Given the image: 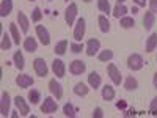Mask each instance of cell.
Here are the masks:
<instances>
[{
    "label": "cell",
    "instance_id": "6da1fadb",
    "mask_svg": "<svg viewBox=\"0 0 157 118\" xmlns=\"http://www.w3.org/2000/svg\"><path fill=\"white\" fill-rule=\"evenodd\" d=\"M143 65H145V61H143L141 55H138V54L129 55V58H127V68H129V69H132V71H140V69L143 68Z\"/></svg>",
    "mask_w": 157,
    "mask_h": 118
},
{
    "label": "cell",
    "instance_id": "7a4b0ae2",
    "mask_svg": "<svg viewBox=\"0 0 157 118\" xmlns=\"http://www.w3.org/2000/svg\"><path fill=\"white\" fill-rule=\"evenodd\" d=\"M85 30H86V22L83 18L77 19L75 27H74V39L75 41H82V38L85 36Z\"/></svg>",
    "mask_w": 157,
    "mask_h": 118
},
{
    "label": "cell",
    "instance_id": "3957f363",
    "mask_svg": "<svg viewBox=\"0 0 157 118\" xmlns=\"http://www.w3.org/2000/svg\"><path fill=\"white\" fill-rule=\"evenodd\" d=\"M33 68L36 71V74L39 77H46L47 73H49V68H47V63L44 58H35L33 60Z\"/></svg>",
    "mask_w": 157,
    "mask_h": 118
},
{
    "label": "cell",
    "instance_id": "277c9868",
    "mask_svg": "<svg viewBox=\"0 0 157 118\" xmlns=\"http://www.w3.org/2000/svg\"><path fill=\"white\" fill-rule=\"evenodd\" d=\"M86 50V55L88 57H94L98 52H99V49H101V43H99V39H96V38H91V39H88V43H86V47H85Z\"/></svg>",
    "mask_w": 157,
    "mask_h": 118
},
{
    "label": "cell",
    "instance_id": "5b68a950",
    "mask_svg": "<svg viewBox=\"0 0 157 118\" xmlns=\"http://www.w3.org/2000/svg\"><path fill=\"white\" fill-rule=\"evenodd\" d=\"M107 73H109V77L112 79L113 85H120V84H121V81H123L121 73H120V69H118L113 63H110L109 66H107Z\"/></svg>",
    "mask_w": 157,
    "mask_h": 118
},
{
    "label": "cell",
    "instance_id": "8992f818",
    "mask_svg": "<svg viewBox=\"0 0 157 118\" xmlns=\"http://www.w3.org/2000/svg\"><path fill=\"white\" fill-rule=\"evenodd\" d=\"M57 109H58V104L50 96H47L44 99V102L41 104V112L43 113H54V112H57Z\"/></svg>",
    "mask_w": 157,
    "mask_h": 118
},
{
    "label": "cell",
    "instance_id": "52a82bcc",
    "mask_svg": "<svg viewBox=\"0 0 157 118\" xmlns=\"http://www.w3.org/2000/svg\"><path fill=\"white\" fill-rule=\"evenodd\" d=\"M85 69H86V65H85V61H82V60H74V61L69 65V73L74 74V76L83 74Z\"/></svg>",
    "mask_w": 157,
    "mask_h": 118
},
{
    "label": "cell",
    "instance_id": "ba28073f",
    "mask_svg": "<svg viewBox=\"0 0 157 118\" xmlns=\"http://www.w3.org/2000/svg\"><path fill=\"white\" fill-rule=\"evenodd\" d=\"M14 104H16L17 110L21 112V115L27 116V115L30 113V106H29V102L25 101L22 96H16V98H14Z\"/></svg>",
    "mask_w": 157,
    "mask_h": 118
},
{
    "label": "cell",
    "instance_id": "9c48e42d",
    "mask_svg": "<svg viewBox=\"0 0 157 118\" xmlns=\"http://www.w3.org/2000/svg\"><path fill=\"white\" fill-rule=\"evenodd\" d=\"M36 35L39 38V41L43 43V46H49L50 44V35L47 32V29L44 25H36Z\"/></svg>",
    "mask_w": 157,
    "mask_h": 118
},
{
    "label": "cell",
    "instance_id": "30bf717a",
    "mask_svg": "<svg viewBox=\"0 0 157 118\" xmlns=\"http://www.w3.org/2000/svg\"><path fill=\"white\" fill-rule=\"evenodd\" d=\"M77 16V5L75 3H69V6L64 11V21H66L68 25H72Z\"/></svg>",
    "mask_w": 157,
    "mask_h": 118
},
{
    "label": "cell",
    "instance_id": "8fae6325",
    "mask_svg": "<svg viewBox=\"0 0 157 118\" xmlns=\"http://www.w3.org/2000/svg\"><path fill=\"white\" fill-rule=\"evenodd\" d=\"M10 93L8 91H3L2 93V101H0V115L2 116H6L10 113Z\"/></svg>",
    "mask_w": 157,
    "mask_h": 118
},
{
    "label": "cell",
    "instance_id": "7c38bea8",
    "mask_svg": "<svg viewBox=\"0 0 157 118\" xmlns=\"http://www.w3.org/2000/svg\"><path fill=\"white\" fill-rule=\"evenodd\" d=\"M52 71L57 77H64V73H66V68H64V61H61L60 58H55L52 61Z\"/></svg>",
    "mask_w": 157,
    "mask_h": 118
},
{
    "label": "cell",
    "instance_id": "4fadbf2b",
    "mask_svg": "<svg viewBox=\"0 0 157 118\" xmlns=\"http://www.w3.org/2000/svg\"><path fill=\"white\" fill-rule=\"evenodd\" d=\"M49 90H50V93L54 95L57 99L63 98V87L57 82V79H52V81L49 82Z\"/></svg>",
    "mask_w": 157,
    "mask_h": 118
},
{
    "label": "cell",
    "instance_id": "5bb4252c",
    "mask_svg": "<svg viewBox=\"0 0 157 118\" xmlns=\"http://www.w3.org/2000/svg\"><path fill=\"white\" fill-rule=\"evenodd\" d=\"M16 84H17L21 88H27V87L33 85L35 81H33V77L29 76V74H19V76L16 77Z\"/></svg>",
    "mask_w": 157,
    "mask_h": 118
},
{
    "label": "cell",
    "instance_id": "9a60e30c",
    "mask_svg": "<svg viewBox=\"0 0 157 118\" xmlns=\"http://www.w3.org/2000/svg\"><path fill=\"white\" fill-rule=\"evenodd\" d=\"M17 22H19V25H21V30H22L24 33H27L29 29H30V21H29V18L25 16L22 11L17 13Z\"/></svg>",
    "mask_w": 157,
    "mask_h": 118
},
{
    "label": "cell",
    "instance_id": "2e32d148",
    "mask_svg": "<svg viewBox=\"0 0 157 118\" xmlns=\"http://www.w3.org/2000/svg\"><path fill=\"white\" fill-rule=\"evenodd\" d=\"M88 84H90V87H91V88H94V90H96V88H99V87H101V84H102L99 73H96V71L90 73V76H88Z\"/></svg>",
    "mask_w": 157,
    "mask_h": 118
},
{
    "label": "cell",
    "instance_id": "e0dca14e",
    "mask_svg": "<svg viewBox=\"0 0 157 118\" xmlns=\"http://www.w3.org/2000/svg\"><path fill=\"white\" fill-rule=\"evenodd\" d=\"M11 11H13V0H2V3H0V16L6 18Z\"/></svg>",
    "mask_w": 157,
    "mask_h": 118
},
{
    "label": "cell",
    "instance_id": "ac0fdd59",
    "mask_svg": "<svg viewBox=\"0 0 157 118\" xmlns=\"http://www.w3.org/2000/svg\"><path fill=\"white\" fill-rule=\"evenodd\" d=\"M154 22H155V14H154V13L152 11L145 13V18H143V25H145V29L146 30H151Z\"/></svg>",
    "mask_w": 157,
    "mask_h": 118
},
{
    "label": "cell",
    "instance_id": "d6986e66",
    "mask_svg": "<svg viewBox=\"0 0 157 118\" xmlns=\"http://www.w3.org/2000/svg\"><path fill=\"white\" fill-rule=\"evenodd\" d=\"M24 49L27 50V52H35V50L38 49L36 39L32 38V36H27V38H25V41H24Z\"/></svg>",
    "mask_w": 157,
    "mask_h": 118
},
{
    "label": "cell",
    "instance_id": "ffe728a7",
    "mask_svg": "<svg viewBox=\"0 0 157 118\" xmlns=\"http://www.w3.org/2000/svg\"><path fill=\"white\" fill-rule=\"evenodd\" d=\"M13 60H14V65H16V68H17L19 71L24 69L25 61H24V55H22V52H21V50H16L14 54H13Z\"/></svg>",
    "mask_w": 157,
    "mask_h": 118
},
{
    "label": "cell",
    "instance_id": "44dd1931",
    "mask_svg": "<svg viewBox=\"0 0 157 118\" xmlns=\"http://www.w3.org/2000/svg\"><path fill=\"white\" fill-rule=\"evenodd\" d=\"M129 10H127V6H124L123 3H118L115 8H113V11H112V14L116 18V19H120V18H124L126 16V13H127Z\"/></svg>",
    "mask_w": 157,
    "mask_h": 118
},
{
    "label": "cell",
    "instance_id": "7402d4cb",
    "mask_svg": "<svg viewBox=\"0 0 157 118\" xmlns=\"http://www.w3.org/2000/svg\"><path fill=\"white\" fill-rule=\"evenodd\" d=\"M10 33H11V38L13 41H14V44H21V35H19V30H17V25L14 22L10 24Z\"/></svg>",
    "mask_w": 157,
    "mask_h": 118
},
{
    "label": "cell",
    "instance_id": "603a6c76",
    "mask_svg": "<svg viewBox=\"0 0 157 118\" xmlns=\"http://www.w3.org/2000/svg\"><path fill=\"white\" fill-rule=\"evenodd\" d=\"M124 88H126L127 91H134V90H137V88H138V81H137L135 77L129 76V77L126 79V82H124Z\"/></svg>",
    "mask_w": 157,
    "mask_h": 118
},
{
    "label": "cell",
    "instance_id": "cb8c5ba5",
    "mask_svg": "<svg viewBox=\"0 0 157 118\" xmlns=\"http://www.w3.org/2000/svg\"><path fill=\"white\" fill-rule=\"evenodd\" d=\"M88 91H90V88H88L83 82H78V84H75V87H74V93H75L77 96H86Z\"/></svg>",
    "mask_w": 157,
    "mask_h": 118
},
{
    "label": "cell",
    "instance_id": "d4e9b609",
    "mask_svg": "<svg viewBox=\"0 0 157 118\" xmlns=\"http://www.w3.org/2000/svg\"><path fill=\"white\" fill-rule=\"evenodd\" d=\"M102 98L105 101H112L115 98V88L112 85H105L102 88Z\"/></svg>",
    "mask_w": 157,
    "mask_h": 118
},
{
    "label": "cell",
    "instance_id": "484cf974",
    "mask_svg": "<svg viewBox=\"0 0 157 118\" xmlns=\"http://www.w3.org/2000/svg\"><path fill=\"white\" fill-rule=\"evenodd\" d=\"M66 49H68V39H61V41L55 46L54 52L57 55H64V54H66Z\"/></svg>",
    "mask_w": 157,
    "mask_h": 118
},
{
    "label": "cell",
    "instance_id": "4316f807",
    "mask_svg": "<svg viewBox=\"0 0 157 118\" xmlns=\"http://www.w3.org/2000/svg\"><path fill=\"white\" fill-rule=\"evenodd\" d=\"M157 47V33H151V36L146 41V52H152Z\"/></svg>",
    "mask_w": 157,
    "mask_h": 118
},
{
    "label": "cell",
    "instance_id": "83f0119b",
    "mask_svg": "<svg viewBox=\"0 0 157 118\" xmlns=\"http://www.w3.org/2000/svg\"><path fill=\"white\" fill-rule=\"evenodd\" d=\"M98 22H99V29H101V32H104V33L110 32V22H109V19H107L105 16H99Z\"/></svg>",
    "mask_w": 157,
    "mask_h": 118
},
{
    "label": "cell",
    "instance_id": "f1b7e54d",
    "mask_svg": "<svg viewBox=\"0 0 157 118\" xmlns=\"http://www.w3.org/2000/svg\"><path fill=\"white\" fill-rule=\"evenodd\" d=\"M99 61H110L113 58V50L112 49H105V50H101L99 55H98Z\"/></svg>",
    "mask_w": 157,
    "mask_h": 118
},
{
    "label": "cell",
    "instance_id": "f546056e",
    "mask_svg": "<svg viewBox=\"0 0 157 118\" xmlns=\"http://www.w3.org/2000/svg\"><path fill=\"white\" fill-rule=\"evenodd\" d=\"M120 25L123 29H130V27H134V25H135V19L130 18V16H124V18H121Z\"/></svg>",
    "mask_w": 157,
    "mask_h": 118
},
{
    "label": "cell",
    "instance_id": "4dcf8cb0",
    "mask_svg": "<svg viewBox=\"0 0 157 118\" xmlns=\"http://www.w3.org/2000/svg\"><path fill=\"white\" fill-rule=\"evenodd\" d=\"M63 113H64V116H68V118H74L75 116V109H74V106L71 102H66L63 106Z\"/></svg>",
    "mask_w": 157,
    "mask_h": 118
},
{
    "label": "cell",
    "instance_id": "1f68e13d",
    "mask_svg": "<svg viewBox=\"0 0 157 118\" xmlns=\"http://www.w3.org/2000/svg\"><path fill=\"white\" fill-rule=\"evenodd\" d=\"M10 47H11V38H10V35L6 32H3L2 43H0V49H2V50H8Z\"/></svg>",
    "mask_w": 157,
    "mask_h": 118
},
{
    "label": "cell",
    "instance_id": "d6a6232c",
    "mask_svg": "<svg viewBox=\"0 0 157 118\" xmlns=\"http://www.w3.org/2000/svg\"><path fill=\"white\" fill-rule=\"evenodd\" d=\"M29 99H30V102L33 104V106H36V104L41 101V93H39L38 90H30L29 91Z\"/></svg>",
    "mask_w": 157,
    "mask_h": 118
},
{
    "label": "cell",
    "instance_id": "836d02e7",
    "mask_svg": "<svg viewBox=\"0 0 157 118\" xmlns=\"http://www.w3.org/2000/svg\"><path fill=\"white\" fill-rule=\"evenodd\" d=\"M98 8L102 11V13H107V14H110V3H109V0H98Z\"/></svg>",
    "mask_w": 157,
    "mask_h": 118
},
{
    "label": "cell",
    "instance_id": "e575fe53",
    "mask_svg": "<svg viewBox=\"0 0 157 118\" xmlns=\"http://www.w3.org/2000/svg\"><path fill=\"white\" fill-rule=\"evenodd\" d=\"M41 19H43V13H41V10L36 6V8L33 10V13H32V21H33V22H39Z\"/></svg>",
    "mask_w": 157,
    "mask_h": 118
},
{
    "label": "cell",
    "instance_id": "d590c367",
    "mask_svg": "<svg viewBox=\"0 0 157 118\" xmlns=\"http://www.w3.org/2000/svg\"><path fill=\"white\" fill-rule=\"evenodd\" d=\"M149 115L157 116V98H154L149 104Z\"/></svg>",
    "mask_w": 157,
    "mask_h": 118
},
{
    "label": "cell",
    "instance_id": "8d00e7d4",
    "mask_svg": "<svg viewBox=\"0 0 157 118\" xmlns=\"http://www.w3.org/2000/svg\"><path fill=\"white\" fill-rule=\"evenodd\" d=\"M71 50L74 52V54H80V52L83 50V44H77V43H72V44H71Z\"/></svg>",
    "mask_w": 157,
    "mask_h": 118
},
{
    "label": "cell",
    "instance_id": "74e56055",
    "mask_svg": "<svg viewBox=\"0 0 157 118\" xmlns=\"http://www.w3.org/2000/svg\"><path fill=\"white\" fill-rule=\"evenodd\" d=\"M148 2H149V8H151V11L157 16V0H148Z\"/></svg>",
    "mask_w": 157,
    "mask_h": 118
},
{
    "label": "cell",
    "instance_id": "f35d334b",
    "mask_svg": "<svg viewBox=\"0 0 157 118\" xmlns=\"http://www.w3.org/2000/svg\"><path fill=\"white\" fill-rule=\"evenodd\" d=\"M102 116H104V110L101 107H96L93 112V118H102Z\"/></svg>",
    "mask_w": 157,
    "mask_h": 118
},
{
    "label": "cell",
    "instance_id": "ab89813d",
    "mask_svg": "<svg viewBox=\"0 0 157 118\" xmlns=\"http://www.w3.org/2000/svg\"><path fill=\"white\" fill-rule=\"evenodd\" d=\"M116 107L118 109H126L127 104H126V101H120V102H116Z\"/></svg>",
    "mask_w": 157,
    "mask_h": 118
},
{
    "label": "cell",
    "instance_id": "60d3db41",
    "mask_svg": "<svg viewBox=\"0 0 157 118\" xmlns=\"http://www.w3.org/2000/svg\"><path fill=\"white\" fill-rule=\"evenodd\" d=\"M134 2L137 3V6H145L148 3V0H134Z\"/></svg>",
    "mask_w": 157,
    "mask_h": 118
},
{
    "label": "cell",
    "instance_id": "b9f144b4",
    "mask_svg": "<svg viewBox=\"0 0 157 118\" xmlns=\"http://www.w3.org/2000/svg\"><path fill=\"white\" fill-rule=\"evenodd\" d=\"M152 84H154V87H155V90H157V73H155L154 77H152Z\"/></svg>",
    "mask_w": 157,
    "mask_h": 118
},
{
    "label": "cell",
    "instance_id": "7bdbcfd3",
    "mask_svg": "<svg viewBox=\"0 0 157 118\" xmlns=\"http://www.w3.org/2000/svg\"><path fill=\"white\" fill-rule=\"evenodd\" d=\"M19 115H21V112H16V110H14V112H11V118H17Z\"/></svg>",
    "mask_w": 157,
    "mask_h": 118
},
{
    "label": "cell",
    "instance_id": "ee69618b",
    "mask_svg": "<svg viewBox=\"0 0 157 118\" xmlns=\"http://www.w3.org/2000/svg\"><path fill=\"white\" fill-rule=\"evenodd\" d=\"M126 2V0H118V3H124Z\"/></svg>",
    "mask_w": 157,
    "mask_h": 118
},
{
    "label": "cell",
    "instance_id": "f6af8a7d",
    "mask_svg": "<svg viewBox=\"0 0 157 118\" xmlns=\"http://www.w3.org/2000/svg\"><path fill=\"white\" fill-rule=\"evenodd\" d=\"M83 2H91V0H83Z\"/></svg>",
    "mask_w": 157,
    "mask_h": 118
},
{
    "label": "cell",
    "instance_id": "bcb514c9",
    "mask_svg": "<svg viewBox=\"0 0 157 118\" xmlns=\"http://www.w3.org/2000/svg\"><path fill=\"white\" fill-rule=\"evenodd\" d=\"M49 2H52V0H49Z\"/></svg>",
    "mask_w": 157,
    "mask_h": 118
},
{
    "label": "cell",
    "instance_id": "7dc6e473",
    "mask_svg": "<svg viewBox=\"0 0 157 118\" xmlns=\"http://www.w3.org/2000/svg\"><path fill=\"white\" fill-rule=\"evenodd\" d=\"M66 2H69V0H66Z\"/></svg>",
    "mask_w": 157,
    "mask_h": 118
}]
</instances>
